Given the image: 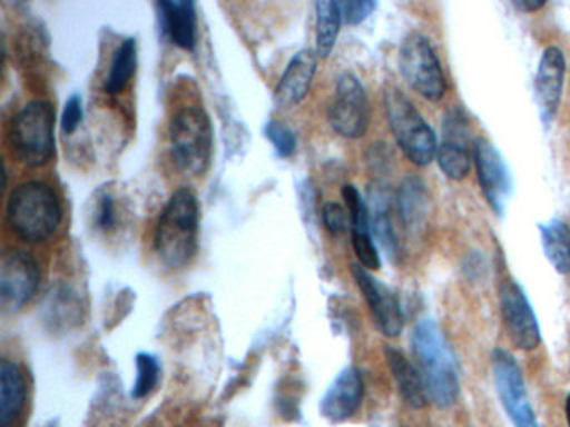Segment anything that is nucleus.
I'll list each match as a JSON object with an SVG mask.
<instances>
[{
    "mask_svg": "<svg viewBox=\"0 0 570 427\" xmlns=\"http://www.w3.org/2000/svg\"><path fill=\"white\" fill-rule=\"evenodd\" d=\"M412 352L425 383L430 400L449 409L460 396V373L455 354L439 322L422 319L412 330Z\"/></svg>",
    "mask_w": 570,
    "mask_h": 427,
    "instance_id": "nucleus-1",
    "label": "nucleus"
},
{
    "mask_svg": "<svg viewBox=\"0 0 570 427\" xmlns=\"http://www.w3.org/2000/svg\"><path fill=\"white\" fill-rule=\"evenodd\" d=\"M199 217L198 196L189 187L176 190L159 214L155 250L169 269H183L198 254Z\"/></svg>",
    "mask_w": 570,
    "mask_h": 427,
    "instance_id": "nucleus-2",
    "label": "nucleus"
},
{
    "mask_svg": "<svg viewBox=\"0 0 570 427\" xmlns=\"http://www.w3.org/2000/svg\"><path fill=\"white\" fill-rule=\"evenodd\" d=\"M6 220L19 239L31 244L46 242L61 226V199L45 180L19 183L6 203Z\"/></svg>",
    "mask_w": 570,
    "mask_h": 427,
    "instance_id": "nucleus-3",
    "label": "nucleus"
},
{
    "mask_svg": "<svg viewBox=\"0 0 570 427\" xmlns=\"http://www.w3.org/2000/svg\"><path fill=\"white\" fill-rule=\"evenodd\" d=\"M173 162L185 176L202 177L212 166L215 133L212 117L202 106L179 107L168 126Z\"/></svg>",
    "mask_w": 570,
    "mask_h": 427,
    "instance_id": "nucleus-4",
    "label": "nucleus"
},
{
    "mask_svg": "<svg viewBox=\"0 0 570 427\" xmlns=\"http://www.w3.org/2000/svg\"><path fill=\"white\" fill-rule=\"evenodd\" d=\"M56 109L49 100H29L11 120L9 142L12 153L24 166L41 167L56 152Z\"/></svg>",
    "mask_w": 570,
    "mask_h": 427,
    "instance_id": "nucleus-5",
    "label": "nucleus"
},
{
    "mask_svg": "<svg viewBox=\"0 0 570 427\" xmlns=\"http://www.w3.org/2000/svg\"><path fill=\"white\" fill-rule=\"evenodd\" d=\"M383 103L386 122L406 159L419 167L430 166L436 160L439 139L412 100L396 87H389Z\"/></svg>",
    "mask_w": 570,
    "mask_h": 427,
    "instance_id": "nucleus-6",
    "label": "nucleus"
},
{
    "mask_svg": "<svg viewBox=\"0 0 570 427\" xmlns=\"http://www.w3.org/2000/svg\"><path fill=\"white\" fill-rule=\"evenodd\" d=\"M399 67L405 82L429 102H440L446 93V77L429 37L412 32L403 39Z\"/></svg>",
    "mask_w": 570,
    "mask_h": 427,
    "instance_id": "nucleus-7",
    "label": "nucleus"
},
{
    "mask_svg": "<svg viewBox=\"0 0 570 427\" xmlns=\"http://www.w3.org/2000/svg\"><path fill=\"white\" fill-rule=\"evenodd\" d=\"M492 376L500 403L513 426L539 427L529 393H527L522 369L515 357L503 347H497L492 352Z\"/></svg>",
    "mask_w": 570,
    "mask_h": 427,
    "instance_id": "nucleus-8",
    "label": "nucleus"
},
{
    "mask_svg": "<svg viewBox=\"0 0 570 427\" xmlns=\"http://www.w3.org/2000/svg\"><path fill=\"white\" fill-rule=\"evenodd\" d=\"M328 122L345 139H360L368 130V97L355 73L343 72L336 79L335 97L328 107Z\"/></svg>",
    "mask_w": 570,
    "mask_h": 427,
    "instance_id": "nucleus-9",
    "label": "nucleus"
},
{
    "mask_svg": "<svg viewBox=\"0 0 570 427\" xmlns=\"http://www.w3.org/2000/svg\"><path fill=\"white\" fill-rule=\"evenodd\" d=\"M499 307L503 327L513 346L520 350H535L542 344L539 320L522 287L512 277L500 279Z\"/></svg>",
    "mask_w": 570,
    "mask_h": 427,
    "instance_id": "nucleus-10",
    "label": "nucleus"
},
{
    "mask_svg": "<svg viewBox=\"0 0 570 427\" xmlns=\"http://www.w3.org/2000/svg\"><path fill=\"white\" fill-rule=\"evenodd\" d=\"M41 269L28 250L11 249L0 260V307L18 312L38 292Z\"/></svg>",
    "mask_w": 570,
    "mask_h": 427,
    "instance_id": "nucleus-11",
    "label": "nucleus"
},
{
    "mask_svg": "<svg viewBox=\"0 0 570 427\" xmlns=\"http://www.w3.org/2000/svg\"><path fill=\"white\" fill-rule=\"evenodd\" d=\"M436 162L449 179L463 180L473 162V143L469 117L460 107H450L442 119V140L439 142Z\"/></svg>",
    "mask_w": 570,
    "mask_h": 427,
    "instance_id": "nucleus-12",
    "label": "nucleus"
},
{
    "mask_svg": "<svg viewBox=\"0 0 570 427\" xmlns=\"http://www.w3.org/2000/svg\"><path fill=\"white\" fill-rule=\"evenodd\" d=\"M473 162L487 203L497 216H503L512 193V179L505 160L492 142L480 137L473 142Z\"/></svg>",
    "mask_w": 570,
    "mask_h": 427,
    "instance_id": "nucleus-13",
    "label": "nucleus"
},
{
    "mask_svg": "<svg viewBox=\"0 0 570 427\" xmlns=\"http://www.w3.org/2000/svg\"><path fill=\"white\" fill-rule=\"evenodd\" d=\"M352 276L368 304L376 329L385 337H399L405 319L395 292L358 262L352 264Z\"/></svg>",
    "mask_w": 570,
    "mask_h": 427,
    "instance_id": "nucleus-14",
    "label": "nucleus"
},
{
    "mask_svg": "<svg viewBox=\"0 0 570 427\" xmlns=\"http://www.w3.org/2000/svg\"><path fill=\"white\" fill-rule=\"evenodd\" d=\"M566 56L557 46H549L540 56L537 67L535 89L537 106H539L540 119L549 126L559 110L562 99L563 82H566Z\"/></svg>",
    "mask_w": 570,
    "mask_h": 427,
    "instance_id": "nucleus-15",
    "label": "nucleus"
},
{
    "mask_svg": "<svg viewBox=\"0 0 570 427\" xmlns=\"http://www.w3.org/2000/svg\"><path fill=\"white\" fill-rule=\"evenodd\" d=\"M363 396H365V383H363L362 373L356 367H346L323 396L320 404L322 416L333 424L345 423L350 417L355 416L356 410L362 406Z\"/></svg>",
    "mask_w": 570,
    "mask_h": 427,
    "instance_id": "nucleus-16",
    "label": "nucleus"
},
{
    "mask_svg": "<svg viewBox=\"0 0 570 427\" xmlns=\"http://www.w3.org/2000/svg\"><path fill=\"white\" fill-rule=\"evenodd\" d=\"M316 67H318V53L315 49L308 47L295 53L286 66L282 79L276 83L275 102L283 109H289L302 102L315 79Z\"/></svg>",
    "mask_w": 570,
    "mask_h": 427,
    "instance_id": "nucleus-17",
    "label": "nucleus"
},
{
    "mask_svg": "<svg viewBox=\"0 0 570 427\" xmlns=\"http://www.w3.org/2000/svg\"><path fill=\"white\" fill-rule=\"evenodd\" d=\"M159 27L183 50H195L198 43V16L191 0H161L156 3Z\"/></svg>",
    "mask_w": 570,
    "mask_h": 427,
    "instance_id": "nucleus-18",
    "label": "nucleus"
},
{
    "mask_svg": "<svg viewBox=\"0 0 570 427\" xmlns=\"http://www.w3.org/2000/svg\"><path fill=\"white\" fill-rule=\"evenodd\" d=\"M370 219L372 236L379 240L380 247L393 264L402 257L399 237L392 222V193L383 182H375L368 189Z\"/></svg>",
    "mask_w": 570,
    "mask_h": 427,
    "instance_id": "nucleus-19",
    "label": "nucleus"
},
{
    "mask_svg": "<svg viewBox=\"0 0 570 427\" xmlns=\"http://www.w3.org/2000/svg\"><path fill=\"white\" fill-rule=\"evenodd\" d=\"M400 222L409 232L420 234L432 214L429 189L419 176H406L400 182L395 197Z\"/></svg>",
    "mask_w": 570,
    "mask_h": 427,
    "instance_id": "nucleus-20",
    "label": "nucleus"
},
{
    "mask_svg": "<svg viewBox=\"0 0 570 427\" xmlns=\"http://www.w3.org/2000/svg\"><path fill=\"white\" fill-rule=\"evenodd\" d=\"M386 363H389L390 373H392L393 380H395L396 389L402 396L403 403L412 409L419 410L426 407L430 397L426 393L425 383L420 376L416 366H413L402 350L395 347H385Z\"/></svg>",
    "mask_w": 570,
    "mask_h": 427,
    "instance_id": "nucleus-21",
    "label": "nucleus"
},
{
    "mask_svg": "<svg viewBox=\"0 0 570 427\" xmlns=\"http://www.w3.org/2000/svg\"><path fill=\"white\" fill-rule=\"evenodd\" d=\"M28 384L18 363H0V427H9L24 410Z\"/></svg>",
    "mask_w": 570,
    "mask_h": 427,
    "instance_id": "nucleus-22",
    "label": "nucleus"
},
{
    "mask_svg": "<svg viewBox=\"0 0 570 427\" xmlns=\"http://www.w3.org/2000/svg\"><path fill=\"white\" fill-rule=\"evenodd\" d=\"M540 242L543 254L557 272L570 274V226L562 219L539 224Z\"/></svg>",
    "mask_w": 570,
    "mask_h": 427,
    "instance_id": "nucleus-23",
    "label": "nucleus"
},
{
    "mask_svg": "<svg viewBox=\"0 0 570 427\" xmlns=\"http://www.w3.org/2000/svg\"><path fill=\"white\" fill-rule=\"evenodd\" d=\"M138 67V42L132 37L122 40L112 53L111 66L105 80V92L118 96L131 82Z\"/></svg>",
    "mask_w": 570,
    "mask_h": 427,
    "instance_id": "nucleus-24",
    "label": "nucleus"
},
{
    "mask_svg": "<svg viewBox=\"0 0 570 427\" xmlns=\"http://www.w3.org/2000/svg\"><path fill=\"white\" fill-rule=\"evenodd\" d=\"M316 12V53L322 59L332 53L342 29L343 16L340 2L320 0L315 3Z\"/></svg>",
    "mask_w": 570,
    "mask_h": 427,
    "instance_id": "nucleus-25",
    "label": "nucleus"
},
{
    "mask_svg": "<svg viewBox=\"0 0 570 427\" xmlns=\"http://www.w3.org/2000/svg\"><path fill=\"white\" fill-rule=\"evenodd\" d=\"M136 369H138V376H136L135 387H132V397L142 399L158 386L161 367L153 354L139 352L136 356Z\"/></svg>",
    "mask_w": 570,
    "mask_h": 427,
    "instance_id": "nucleus-26",
    "label": "nucleus"
},
{
    "mask_svg": "<svg viewBox=\"0 0 570 427\" xmlns=\"http://www.w3.org/2000/svg\"><path fill=\"white\" fill-rule=\"evenodd\" d=\"M342 197L352 219V232H372L368 202L363 199L358 189L353 183H345L342 187Z\"/></svg>",
    "mask_w": 570,
    "mask_h": 427,
    "instance_id": "nucleus-27",
    "label": "nucleus"
},
{
    "mask_svg": "<svg viewBox=\"0 0 570 427\" xmlns=\"http://www.w3.org/2000/svg\"><path fill=\"white\" fill-rule=\"evenodd\" d=\"M92 224L102 232H111L118 226V206L115 196L109 190H101L96 196L92 207Z\"/></svg>",
    "mask_w": 570,
    "mask_h": 427,
    "instance_id": "nucleus-28",
    "label": "nucleus"
},
{
    "mask_svg": "<svg viewBox=\"0 0 570 427\" xmlns=\"http://www.w3.org/2000/svg\"><path fill=\"white\" fill-rule=\"evenodd\" d=\"M265 136L272 140L279 157H292L296 150V133L288 123L279 119H272L265 127Z\"/></svg>",
    "mask_w": 570,
    "mask_h": 427,
    "instance_id": "nucleus-29",
    "label": "nucleus"
},
{
    "mask_svg": "<svg viewBox=\"0 0 570 427\" xmlns=\"http://www.w3.org/2000/svg\"><path fill=\"white\" fill-rule=\"evenodd\" d=\"M352 246L360 266L365 267L370 272L382 267V259L372 232H352Z\"/></svg>",
    "mask_w": 570,
    "mask_h": 427,
    "instance_id": "nucleus-30",
    "label": "nucleus"
},
{
    "mask_svg": "<svg viewBox=\"0 0 570 427\" xmlns=\"http://www.w3.org/2000/svg\"><path fill=\"white\" fill-rule=\"evenodd\" d=\"M322 220L326 230L333 236H342V234L352 230V219H350L348 210L338 202L323 203Z\"/></svg>",
    "mask_w": 570,
    "mask_h": 427,
    "instance_id": "nucleus-31",
    "label": "nucleus"
},
{
    "mask_svg": "<svg viewBox=\"0 0 570 427\" xmlns=\"http://www.w3.org/2000/svg\"><path fill=\"white\" fill-rule=\"evenodd\" d=\"M82 117H85V106H82V97L79 93H72L66 100L65 109H62L61 127L65 133L71 136L81 126Z\"/></svg>",
    "mask_w": 570,
    "mask_h": 427,
    "instance_id": "nucleus-32",
    "label": "nucleus"
},
{
    "mask_svg": "<svg viewBox=\"0 0 570 427\" xmlns=\"http://www.w3.org/2000/svg\"><path fill=\"white\" fill-rule=\"evenodd\" d=\"M376 3L373 0H348V2H340L342 9L343 22L348 26H358L370 13L375 10Z\"/></svg>",
    "mask_w": 570,
    "mask_h": 427,
    "instance_id": "nucleus-33",
    "label": "nucleus"
},
{
    "mask_svg": "<svg viewBox=\"0 0 570 427\" xmlns=\"http://www.w3.org/2000/svg\"><path fill=\"white\" fill-rule=\"evenodd\" d=\"M546 6V0H517V2H513V7L522 10V12H537Z\"/></svg>",
    "mask_w": 570,
    "mask_h": 427,
    "instance_id": "nucleus-34",
    "label": "nucleus"
},
{
    "mask_svg": "<svg viewBox=\"0 0 570 427\" xmlns=\"http://www.w3.org/2000/svg\"><path fill=\"white\" fill-rule=\"evenodd\" d=\"M566 420H567V426L570 427V394H569V396H567V399H566Z\"/></svg>",
    "mask_w": 570,
    "mask_h": 427,
    "instance_id": "nucleus-35",
    "label": "nucleus"
}]
</instances>
